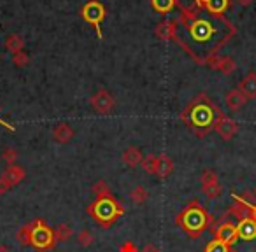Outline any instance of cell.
<instances>
[{
  "mask_svg": "<svg viewBox=\"0 0 256 252\" xmlns=\"http://www.w3.org/2000/svg\"><path fill=\"white\" fill-rule=\"evenodd\" d=\"M174 23V42L200 65L209 63L218 51L237 35V26L226 16L210 14L198 7L181 9Z\"/></svg>",
  "mask_w": 256,
  "mask_h": 252,
  "instance_id": "obj_1",
  "label": "cell"
},
{
  "mask_svg": "<svg viewBox=\"0 0 256 252\" xmlns=\"http://www.w3.org/2000/svg\"><path fill=\"white\" fill-rule=\"evenodd\" d=\"M221 112L223 110L209 98L207 93H198L181 112V121L196 137H206L214 130Z\"/></svg>",
  "mask_w": 256,
  "mask_h": 252,
  "instance_id": "obj_2",
  "label": "cell"
},
{
  "mask_svg": "<svg viewBox=\"0 0 256 252\" xmlns=\"http://www.w3.org/2000/svg\"><path fill=\"white\" fill-rule=\"evenodd\" d=\"M176 223L179 224L182 231L188 235L190 238H198L200 235L206 233L209 228L214 224V216L198 202V200H190L186 207L181 210Z\"/></svg>",
  "mask_w": 256,
  "mask_h": 252,
  "instance_id": "obj_3",
  "label": "cell"
},
{
  "mask_svg": "<svg viewBox=\"0 0 256 252\" xmlns=\"http://www.w3.org/2000/svg\"><path fill=\"white\" fill-rule=\"evenodd\" d=\"M88 214L100 224L102 228H110L121 216L124 214L123 203L118 198H114V195L102 196L96 198L92 205L88 207Z\"/></svg>",
  "mask_w": 256,
  "mask_h": 252,
  "instance_id": "obj_4",
  "label": "cell"
},
{
  "mask_svg": "<svg viewBox=\"0 0 256 252\" xmlns=\"http://www.w3.org/2000/svg\"><path fill=\"white\" fill-rule=\"evenodd\" d=\"M32 230H30V245L39 252L53 251L56 247V237H54V230L46 223L44 219H34L30 223Z\"/></svg>",
  "mask_w": 256,
  "mask_h": 252,
  "instance_id": "obj_5",
  "label": "cell"
},
{
  "mask_svg": "<svg viewBox=\"0 0 256 252\" xmlns=\"http://www.w3.org/2000/svg\"><path fill=\"white\" fill-rule=\"evenodd\" d=\"M81 16H82V19L88 23V25H92L93 28H95L96 37L102 40L104 39L102 23H104V19H106V16H107V11H106V7H104L102 2H98V0H88V2L82 5Z\"/></svg>",
  "mask_w": 256,
  "mask_h": 252,
  "instance_id": "obj_6",
  "label": "cell"
},
{
  "mask_svg": "<svg viewBox=\"0 0 256 252\" xmlns=\"http://www.w3.org/2000/svg\"><path fill=\"white\" fill-rule=\"evenodd\" d=\"M200 182H202V191L206 193L207 198L210 200H218L223 193L220 184V179H218V174L212 170V168H206L202 172V177H200Z\"/></svg>",
  "mask_w": 256,
  "mask_h": 252,
  "instance_id": "obj_7",
  "label": "cell"
},
{
  "mask_svg": "<svg viewBox=\"0 0 256 252\" xmlns=\"http://www.w3.org/2000/svg\"><path fill=\"white\" fill-rule=\"evenodd\" d=\"M90 102H92V107L98 114H110V112H114V109H116V100H114V96L110 95L107 89L96 91L95 95L92 96Z\"/></svg>",
  "mask_w": 256,
  "mask_h": 252,
  "instance_id": "obj_8",
  "label": "cell"
},
{
  "mask_svg": "<svg viewBox=\"0 0 256 252\" xmlns=\"http://www.w3.org/2000/svg\"><path fill=\"white\" fill-rule=\"evenodd\" d=\"M214 238L232 247L237 242V224L223 219L218 226H214Z\"/></svg>",
  "mask_w": 256,
  "mask_h": 252,
  "instance_id": "obj_9",
  "label": "cell"
},
{
  "mask_svg": "<svg viewBox=\"0 0 256 252\" xmlns=\"http://www.w3.org/2000/svg\"><path fill=\"white\" fill-rule=\"evenodd\" d=\"M214 130L220 133L221 139L228 142V140H232L235 135H237L238 124H237V121H234L232 117H228L224 112H221L220 117H218V121H216V124H214Z\"/></svg>",
  "mask_w": 256,
  "mask_h": 252,
  "instance_id": "obj_10",
  "label": "cell"
},
{
  "mask_svg": "<svg viewBox=\"0 0 256 252\" xmlns=\"http://www.w3.org/2000/svg\"><path fill=\"white\" fill-rule=\"evenodd\" d=\"M252 202L248 198V196H238V195H234V205L230 207L228 214L234 217H237V221H242L246 217H251V212H252Z\"/></svg>",
  "mask_w": 256,
  "mask_h": 252,
  "instance_id": "obj_11",
  "label": "cell"
},
{
  "mask_svg": "<svg viewBox=\"0 0 256 252\" xmlns=\"http://www.w3.org/2000/svg\"><path fill=\"white\" fill-rule=\"evenodd\" d=\"M198 9L210 12L216 16H226V11L232 7V0H200L196 4Z\"/></svg>",
  "mask_w": 256,
  "mask_h": 252,
  "instance_id": "obj_12",
  "label": "cell"
},
{
  "mask_svg": "<svg viewBox=\"0 0 256 252\" xmlns=\"http://www.w3.org/2000/svg\"><path fill=\"white\" fill-rule=\"evenodd\" d=\"M237 240H256V221L252 217L237 223Z\"/></svg>",
  "mask_w": 256,
  "mask_h": 252,
  "instance_id": "obj_13",
  "label": "cell"
},
{
  "mask_svg": "<svg viewBox=\"0 0 256 252\" xmlns=\"http://www.w3.org/2000/svg\"><path fill=\"white\" fill-rule=\"evenodd\" d=\"M207 67L214 68V70H220L221 74L230 75V74H234V70H235V61L228 56H218L216 54V56L207 63Z\"/></svg>",
  "mask_w": 256,
  "mask_h": 252,
  "instance_id": "obj_14",
  "label": "cell"
},
{
  "mask_svg": "<svg viewBox=\"0 0 256 252\" xmlns=\"http://www.w3.org/2000/svg\"><path fill=\"white\" fill-rule=\"evenodd\" d=\"M74 135H76L74 128L67 123H58L53 128V139L56 140L58 144H68L74 139Z\"/></svg>",
  "mask_w": 256,
  "mask_h": 252,
  "instance_id": "obj_15",
  "label": "cell"
},
{
  "mask_svg": "<svg viewBox=\"0 0 256 252\" xmlns=\"http://www.w3.org/2000/svg\"><path fill=\"white\" fill-rule=\"evenodd\" d=\"M2 177L6 179V182H8L11 188H14L20 182H23V179L26 177V172H25V168L20 167V165H11V167L2 174Z\"/></svg>",
  "mask_w": 256,
  "mask_h": 252,
  "instance_id": "obj_16",
  "label": "cell"
},
{
  "mask_svg": "<svg viewBox=\"0 0 256 252\" xmlns=\"http://www.w3.org/2000/svg\"><path fill=\"white\" fill-rule=\"evenodd\" d=\"M121 160H123V163L128 165L130 168H136V167H139V165L142 163L144 154L140 153V149H137V147H128V149L123 151V156H121Z\"/></svg>",
  "mask_w": 256,
  "mask_h": 252,
  "instance_id": "obj_17",
  "label": "cell"
},
{
  "mask_svg": "<svg viewBox=\"0 0 256 252\" xmlns=\"http://www.w3.org/2000/svg\"><path fill=\"white\" fill-rule=\"evenodd\" d=\"M238 89L244 93L248 100H254L256 98V74H254V72H249V74L242 79Z\"/></svg>",
  "mask_w": 256,
  "mask_h": 252,
  "instance_id": "obj_18",
  "label": "cell"
},
{
  "mask_svg": "<svg viewBox=\"0 0 256 252\" xmlns=\"http://www.w3.org/2000/svg\"><path fill=\"white\" fill-rule=\"evenodd\" d=\"M248 102L249 100L246 98V95L238 88L232 89V91L226 95V105L230 107V110H240Z\"/></svg>",
  "mask_w": 256,
  "mask_h": 252,
  "instance_id": "obj_19",
  "label": "cell"
},
{
  "mask_svg": "<svg viewBox=\"0 0 256 252\" xmlns=\"http://www.w3.org/2000/svg\"><path fill=\"white\" fill-rule=\"evenodd\" d=\"M174 172V161L168 154H160L158 156V167H156V177L167 179Z\"/></svg>",
  "mask_w": 256,
  "mask_h": 252,
  "instance_id": "obj_20",
  "label": "cell"
},
{
  "mask_svg": "<svg viewBox=\"0 0 256 252\" xmlns=\"http://www.w3.org/2000/svg\"><path fill=\"white\" fill-rule=\"evenodd\" d=\"M154 33L160 40H174L176 37V23L174 21H164L154 28Z\"/></svg>",
  "mask_w": 256,
  "mask_h": 252,
  "instance_id": "obj_21",
  "label": "cell"
},
{
  "mask_svg": "<svg viewBox=\"0 0 256 252\" xmlns=\"http://www.w3.org/2000/svg\"><path fill=\"white\" fill-rule=\"evenodd\" d=\"M151 5L153 9L158 12V14H172V11L176 9L178 5V0H151Z\"/></svg>",
  "mask_w": 256,
  "mask_h": 252,
  "instance_id": "obj_22",
  "label": "cell"
},
{
  "mask_svg": "<svg viewBox=\"0 0 256 252\" xmlns=\"http://www.w3.org/2000/svg\"><path fill=\"white\" fill-rule=\"evenodd\" d=\"M148 198H150V193H148V189L144 188V186H136V188L132 189V193H130V200H132L136 205L146 203Z\"/></svg>",
  "mask_w": 256,
  "mask_h": 252,
  "instance_id": "obj_23",
  "label": "cell"
},
{
  "mask_svg": "<svg viewBox=\"0 0 256 252\" xmlns=\"http://www.w3.org/2000/svg\"><path fill=\"white\" fill-rule=\"evenodd\" d=\"M6 47H8L12 54L20 53V51H23V47H25V40L20 35H16V33H12V35H9L8 40H6Z\"/></svg>",
  "mask_w": 256,
  "mask_h": 252,
  "instance_id": "obj_24",
  "label": "cell"
},
{
  "mask_svg": "<svg viewBox=\"0 0 256 252\" xmlns=\"http://www.w3.org/2000/svg\"><path fill=\"white\" fill-rule=\"evenodd\" d=\"M232 252H256V240H237L230 247Z\"/></svg>",
  "mask_w": 256,
  "mask_h": 252,
  "instance_id": "obj_25",
  "label": "cell"
},
{
  "mask_svg": "<svg viewBox=\"0 0 256 252\" xmlns=\"http://www.w3.org/2000/svg\"><path fill=\"white\" fill-rule=\"evenodd\" d=\"M74 235V230L68 226V223H62L58 224V228L54 230V237H56V242H67L72 238Z\"/></svg>",
  "mask_w": 256,
  "mask_h": 252,
  "instance_id": "obj_26",
  "label": "cell"
},
{
  "mask_svg": "<svg viewBox=\"0 0 256 252\" xmlns=\"http://www.w3.org/2000/svg\"><path fill=\"white\" fill-rule=\"evenodd\" d=\"M30 230H32V226H30V223H26L16 231V240H18L23 247H30Z\"/></svg>",
  "mask_w": 256,
  "mask_h": 252,
  "instance_id": "obj_27",
  "label": "cell"
},
{
  "mask_svg": "<svg viewBox=\"0 0 256 252\" xmlns=\"http://www.w3.org/2000/svg\"><path fill=\"white\" fill-rule=\"evenodd\" d=\"M140 165H142L144 172H148V174H151V175H156L158 156H154V154H148V156H144V160Z\"/></svg>",
  "mask_w": 256,
  "mask_h": 252,
  "instance_id": "obj_28",
  "label": "cell"
},
{
  "mask_svg": "<svg viewBox=\"0 0 256 252\" xmlns=\"http://www.w3.org/2000/svg\"><path fill=\"white\" fill-rule=\"evenodd\" d=\"M93 193H95L96 198L112 195V191H110V188H109V182L104 181V179H100V181H96L95 184H93Z\"/></svg>",
  "mask_w": 256,
  "mask_h": 252,
  "instance_id": "obj_29",
  "label": "cell"
},
{
  "mask_svg": "<svg viewBox=\"0 0 256 252\" xmlns=\"http://www.w3.org/2000/svg\"><path fill=\"white\" fill-rule=\"evenodd\" d=\"M204 252H232L230 251V247H228L226 244H223V242H220V240H216L214 238L212 242H209L207 244V247H206V251Z\"/></svg>",
  "mask_w": 256,
  "mask_h": 252,
  "instance_id": "obj_30",
  "label": "cell"
},
{
  "mask_svg": "<svg viewBox=\"0 0 256 252\" xmlns=\"http://www.w3.org/2000/svg\"><path fill=\"white\" fill-rule=\"evenodd\" d=\"M78 240H79V244H81L82 247H90V245H92L93 242H95V237H93L92 231L82 230L81 233L78 235Z\"/></svg>",
  "mask_w": 256,
  "mask_h": 252,
  "instance_id": "obj_31",
  "label": "cell"
},
{
  "mask_svg": "<svg viewBox=\"0 0 256 252\" xmlns=\"http://www.w3.org/2000/svg\"><path fill=\"white\" fill-rule=\"evenodd\" d=\"M12 61H14L16 67H26V65L30 63V56L25 51H20V53L12 54Z\"/></svg>",
  "mask_w": 256,
  "mask_h": 252,
  "instance_id": "obj_32",
  "label": "cell"
},
{
  "mask_svg": "<svg viewBox=\"0 0 256 252\" xmlns=\"http://www.w3.org/2000/svg\"><path fill=\"white\" fill-rule=\"evenodd\" d=\"M2 160H4L6 163L9 165V167H11V165H14L16 160H18V151L11 149V147H9V149H6L4 153H2Z\"/></svg>",
  "mask_w": 256,
  "mask_h": 252,
  "instance_id": "obj_33",
  "label": "cell"
},
{
  "mask_svg": "<svg viewBox=\"0 0 256 252\" xmlns=\"http://www.w3.org/2000/svg\"><path fill=\"white\" fill-rule=\"evenodd\" d=\"M120 252H139V249H137V245L134 244V242L126 240V242H123V244H121Z\"/></svg>",
  "mask_w": 256,
  "mask_h": 252,
  "instance_id": "obj_34",
  "label": "cell"
},
{
  "mask_svg": "<svg viewBox=\"0 0 256 252\" xmlns=\"http://www.w3.org/2000/svg\"><path fill=\"white\" fill-rule=\"evenodd\" d=\"M9 189H11V186L6 182L4 177H0V195H4V193H8Z\"/></svg>",
  "mask_w": 256,
  "mask_h": 252,
  "instance_id": "obj_35",
  "label": "cell"
},
{
  "mask_svg": "<svg viewBox=\"0 0 256 252\" xmlns=\"http://www.w3.org/2000/svg\"><path fill=\"white\" fill-rule=\"evenodd\" d=\"M139 252H160V249H158L154 244H146L142 247V251H139Z\"/></svg>",
  "mask_w": 256,
  "mask_h": 252,
  "instance_id": "obj_36",
  "label": "cell"
},
{
  "mask_svg": "<svg viewBox=\"0 0 256 252\" xmlns=\"http://www.w3.org/2000/svg\"><path fill=\"white\" fill-rule=\"evenodd\" d=\"M0 124H2V126H4V128H8L9 132H16V128H14V126H12L11 123H8V121H4V119H2V117H0Z\"/></svg>",
  "mask_w": 256,
  "mask_h": 252,
  "instance_id": "obj_37",
  "label": "cell"
},
{
  "mask_svg": "<svg viewBox=\"0 0 256 252\" xmlns=\"http://www.w3.org/2000/svg\"><path fill=\"white\" fill-rule=\"evenodd\" d=\"M182 0H178V4H181ZM200 0H190V4L186 5V7H182V9H190V7H196V4H198Z\"/></svg>",
  "mask_w": 256,
  "mask_h": 252,
  "instance_id": "obj_38",
  "label": "cell"
},
{
  "mask_svg": "<svg viewBox=\"0 0 256 252\" xmlns=\"http://www.w3.org/2000/svg\"><path fill=\"white\" fill-rule=\"evenodd\" d=\"M237 4H240V5H244V7H248V5H251L252 4V0H235Z\"/></svg>",
  "mask_w": 256,
  "mask_h": 252,
  "instance_id": "obj_39",
  "label": "cell"
},
{
  "mask_svg": "<svg viewBox=\"0 0 256 252\" xmlns=\"http://www.w3.org/2000/svg\"><path fill=\"white\" fill-rule=\"evenodd\" d=\"M0 252H12L8 245H0Z\"/></svg>",
  "mask_w": 256,
  "mask_h": 252,
  "instance_id": "obj_40",
  "label": "cell"
}]
</instances>
